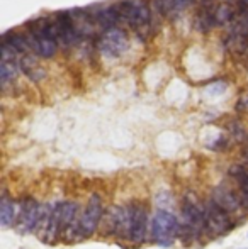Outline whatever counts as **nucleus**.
Masks as SVG:
<instances>
[{
  "instance_id": "4468645a",
  "label": "nucleus",
  "mask_w": 248,
  "mask_h": 249,
  "mask_svg": "<svg viewBox=\"0 0 248 249\" xmlns=\"http://www.w3.org/2000/svg\"><path fill=\"white\" fill-rule=\"evenodd\" d=\"M229 177L235 180L236 190H238L243 205H245V210L248 213V166L235 164V166H231V170H229Z\"/></svg>"
},
{
  "instance_id": "6e6552de",
  "label": "nucleus",
  "mask_w": 248,
  "mask_h": 249,
  "mask_svg": "<svg viewBox=\"0 0 248 249\" xmlns=\"http://www.w3.org/2000/svg\"><path fill=\"white\" fill-rule=\"evenodd\" d=\"M95 46L107 58H117V56H123L128 51L129 37L126 31L119 29V27H111L97 37Z\"/></svg>"
},
{
  "instance_id": "20e7f679",
  "label": "nucleus",
  "mask_w": 248,
  "mask_h": 249,
  "mask_svg": "<svg viewBox=\"0 0 248 249\" xmlns=\"http://www.w3.org/2000/svg\"><path fill=\"white\" fill-rule=\"evenodd\" d=\"M102 220H104L102 198H100L99 194H94L92 197L89 198L87 205L80 210L78 220H76V232H78L80 241L92 236V234L99 229Z\"/></svg>"
},
{
  "instance_id": "0eeeda50",
  "label": "nucleus",
  "mask_w": 248,
  "mask_h": 249,
  "mask_svg": "<svg viewBox=\"0 0 248 249\" xmlns=\"http://www.w3.org/2000/svg\"><path fill=\"white\" fill-rule=\"evenodd\" d=\"M43 207L38 200L33 197L24 198L19 203V215L16 220V231L22 236L31 232H36L38 226L41 222V217H43Z\"/></svg>"
},
{
  "instance_id": "f8f14e48",
  "label": "nucleus",
  "mask_w": 248,
  "mask_h": 249,
  "mask_svg": "<svg viewBox=\"0 0 248 249\" xmlns=\"http://www.w3.org/2000/svg\"><path fill=\"white\" fill-rule=\"evenodd\" d=\"M19 68L31 82H41L46 78V68L39 63V59L33 54H22L19 59Z\"/></svg>"
},
{
  "instance_id": "aec40b11",
  "label": "nucleus",
  "mask_w": 248,
  "mask_h": 249,
  "mask_svg": "<svg viewBox=\"0 0 248 249\" xmlns=\"http://www.w3.org/2000/svg\"><path fill=\"white\" fill-rule=\"evenodd\" d=\"M238 7L240 10H248V0H238Z\"/></svg>"
},
{
  "instance_id": "ddd939ff",
  "label": "nucleus",
  "mask_w": 248,
  "mask_h": 249,
  "mask_svg": "<svg viewBox=\"0 0 248 249\" xmlns=\"http://www.w3.org/2000/svg\"><path fill=\"white\" fill-rule=\"evenodd\" d=\"M17 215H19V203L14 202L7 194H3L0 200V227L2 229L16 227Z\"/></svg>"
},
{
  "instance_id": "4be33fe9",
  "label": "nucleus",
  "mask_w": 248,
  "mask_h": 249,
  "mask_svg": "<svg viewBox=\"0 0 248 249\" xmlns=\"http://www.w3.org/2000/svg\"><path fill=\"white\" fill-rule=\"evenodd\" d=\"M247 104H248V99H247Z\"/></svg>"
},
{
  "instance_id": "9b49d317",
  "label": "nucleus",
  "mask_w": 248,
  "mask_h": 249,
  "mask_svg": "<svg viewBox=\"0 0 248 249\" xmlns=\"http://www.w3.org/2000/svg\"><path fill=\"white\" fill-rule=\"evenodd\" d=\"M57 22V33H58V41H61L63 46H72L80 39V34L73 22L72 12H58L55 17Z\"/></svg>"
},
{
  "instance_id": "6ab92c4d",
  "label": "nucleus",
  "mask_w": 248,
  "mask_h": 249,
  "mask_svg": "<svg viewBox=\"0 0 248 249\" xmlns=\"http://www.w3.org/2000/svg\"><path fill=\"white\" fill-rule=\"evenodd\" d=\"M155 2V9L163 16H169L172 10H177L179 0H153Z\"/></svg>"
},
{
  "instance_id": "f03ea898",
  "label": "nucleus",
  "mask_w": 248,
  "mask_h": 249,
  "mask_svg": "<svg viewBox=\"0 0 248 249\" xmlns=\"http://www.w3.org/2000/svg\"><path fill=\"white\" fill-rule=\"evenodd\" d=\"M150 237L158 246H172L177 237H180V219L170 210L156 209L150 222Z\"/></svg>"
},
{
  "instance_id": "1a4fd4ad",
  "label": "nucleus",
  "mask_w": 248,
  "mask_h": 249,
  "mask_svg": "<svg viewBox=\"0 0 248 249\" xmlns=\"http://www.w3.org/2000/svg\"><path fill=\"white\" fill-rule=\"evenodd\" d=\"M150 217L148 210L143 203H133V217H131V227H129L128 243L139 246L146 243L150 236Z\"/></svg>"
},
{
  "instance_id": "7ed1b4c3",
  "label": "nucleus",
  "mask_w": 248,
  "mask_h": 249,
  "mask_svg": "<svg viewBox=\"0 0 248 249\" xmlns=\"http://www.w3.org/2000/svg\"><path fill=\"white\" fill-rule=\"evenodd\" d=\"M61 210L63 202L46 203L43 207V217L38 226V237L46 244H55L58 237L63 234V222H61Z\"/></svg>"
},
{
  "instance_id": "2eb2a0df",
  "label": "nucleus",
  "mask_w": 248,
  "mask_h": 249,
  "mask_svg": "<svg viewBox=\"0 0 248 249\" xmlns=\"http://www.w3.org/2000/svg\"><path fill=\"white\" fill-rule=\"evenodd\" d=\"M236 12H238V9H236L233 3L226 2V0L214 3V5H212V17H214V24L216 26H226V24H231L236 17Z\"/></svg>"
},
{
  "instance_id": "f257e3e1",
  "label": "nucleus",
  "mask_w": 248,
  "mask_h": 249,
  "mask_svg": "<svg viewBox=\"0 0 248 249\" xmlns=\"http://www.w3.org/2000/svg\"><path fill=\"white\" fill-rule=\"evenodd\" d=\"M204 232H208L204 202H201L192 192L186 194L180 203V237L192 243Z\"/></svg>"
},
{
  "instance_id": "412c9836",
  "label": "nucleus",
  "mask_w": 248,
  "mask_h": 249,
  "mask_svg": "<svg viewBox=\"0 0 248 249\" xmlns=\"http://www.w3.org/2000/svg\"><path fill=\"white\" fill-rule=\"evenodd\" d=\"M245 160H247V164H248V153H247V156H245Z\"/></svg>"
},
{
  "instance_id": "9d476101",
  "label": "nucleus",
  "mask_w": 248,
  "mask_h": 249,
  "mask_svg": "<svg viewBox=\"0 0 248 249\" xmlns=\"http://www.w3.org/2000/svg\"><path fill=\"white\" fill-rule=\"evenodd\" d=\"M212 198H214L235 220H238L240 217H243L247 213L245 205H243L238 190H235L231 185L221 183L219 187H216L214 194H212Z\"/></svg>"
},
{
  "instance_id": "39448f33",
  "label": "nucleus",
  "mask_w": 248,
  "mask_h": 249,
  "mask_svg": "<svg viewBox=\"0 0 248 249\" xmlns=\"http://www.w3.org/2000/svg\"><path fill=\"white\" fill-rule=\"evenodd\" d=\"M206 213V231L211 236H226L229 231L235 229V219L216 202L214 198H208L204 202Z\"/></svg>"
},
{
  "instance_id": "f3484780",
  "label": "nucleus",
  "mask_w": 248,
  "mask_h": 249,
  "mask_svg": "<svg viewBox=\"0 0 248 249\" xmlns=\"http://www.w3.org/2000/svg\"><path fill=\"white\" fill-rule=\"evenodd\" d=\"M2 43L9 44L10 48H14L17 53H24V54H31V48H29V41H27V36H22L19 33H5L3 34V41Z\"/></svg>"
},
{
  "instance_id": "423d86ee",
  "label": "nucleus",
  "mask_w": 248,
  "mask_h": 249,
  "mask_svg": "<svg viewBox=\"0 0 248 249\" xmlns=\"http://www.w3.org/2000/svg\"><path fill=\"white\" fill-rule=\"evenodd\" d=\"M114 5L119 16V22L129 24L133 29L148 26L152 20V10L145 0H123Z\"/></svg>"
},
{
  "instance_id": "a211bd4d",
  "label": "nucleus",
  "mask_w": 248,
  "mask_h": 249,
  "mask_svg": "<svg viewBox=\"0 0 248 249\" xmlns=\"http://www.w3.org/2000/svg\"><path fill=\"white\" fill-rule=\"evenodd\" d=\"M19 65L16 63V59H2L0 61V80L2 85L7 87V83L14 82L19 75Z\"/></svg>"
},
{
  "instance_id": "dca6fc26",
  "label": "nucleus",
  "mask_w": 248,
  "mask_h": 249,
  "mask_svg": "<svg viewBox=\"0 0 248 249\" xmlns=\"http://www.w3.org/2000/svg\"><path fill=\"white\" fill-rule=\"evenodd\" d=\"M194 26L197 27L201 33H208L209 29L216 27L214 17H212V5L209 2H206L201 9L195 12L194 16Z\"/></svg>"
}]
</instances>
